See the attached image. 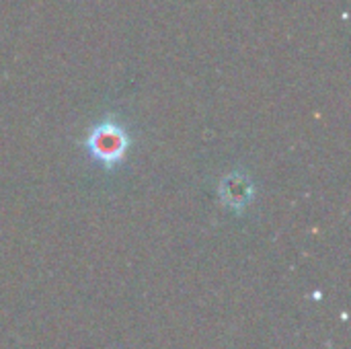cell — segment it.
<instances>
[{"mask_svg":"<svg viewBox=\"0 0 351 349\" xmlns=\"http://www.w3.org/2000/svg\"><path fill=\"white\" fill-rule=\"evenodd\" d=\"M128 146H130V138L123 132V128L117 125L115 121L99 123L86 140V148L90 150V154L99 163L109 167L117 165L125 156Z\"/></svg>","mask_w":351,"mask_h":349,"instance_id":"obj_1","label":"cell"}]
</instances>
